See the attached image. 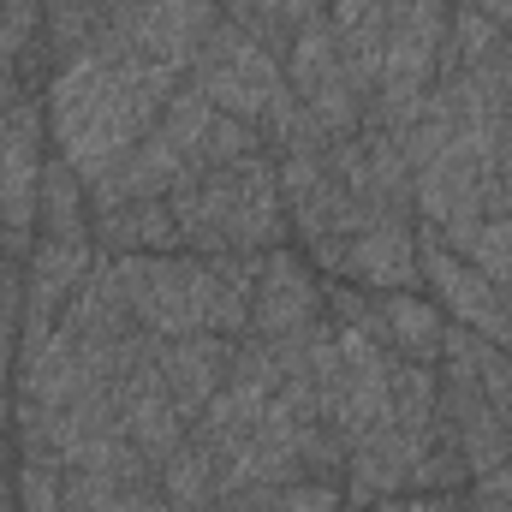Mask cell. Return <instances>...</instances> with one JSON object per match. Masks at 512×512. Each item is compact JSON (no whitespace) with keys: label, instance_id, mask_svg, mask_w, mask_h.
<instances>
[{"label":"cell","instance_id":"6da1fadb","mask_svg":"<svg viewBox=\"0 0 512 512\" xmlns=\"http://www.w3.org/2000/svg\"><path fill=\"white\" fill-rule=\"evenodd\" d=\"M310 304H316V292H310V280H304V268H298L292 256H274V262L256 274V328H262V334H292V328H304V322H310Z\"/></svg>","mask_w":512,"mask_h":512},{"label":"cell","instance_id":"7a4b0ae2","mask_svg":"<svg viewBox=\"0 0 512 512\" xmlns=\"http://www.w3.org/2000/svg\"><path fill=\"white\" fill-rule=\"evenodd\" d=\"M376 322L399 340V352L429 358V352L441 346V316H435L429 304H417V298H382V304H376Z\"/></svg>","mask_w":512,"mask_h":512}]
</instances>
